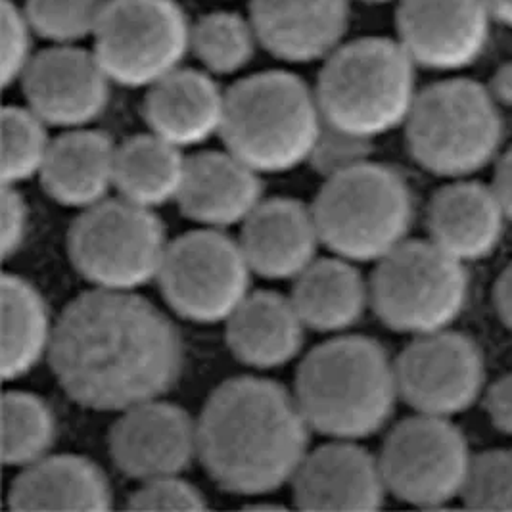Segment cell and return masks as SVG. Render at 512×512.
Segmentation results:
<instances>
[{
    "label": "cell",
    "instance_id": "1",
    "mask_svg": "<svg viewBox=\"0 0 512 512\" xmlns=\"http://www.w3.org/2000/svg\"><path fill=\"white\" fill-rule=\"evenodd\" d=\"M48 357L75 403L121 413L158 399L177 382L183 340L162 311L135 292L94 288L64 309Z\"/></svg>",
    "mask_w": 512,
    "mask_h": 512
},
{
    "label": "cell",
    "instance_id": "2",
    "mask_svg": "<svg viewBox=\"0 0 512 512\" xmlns=\"http://www.w3.org/2000/svg\"><path fill=\"white\" fill-rule=\"evenodd\" d=\"M309 428L296 396L273 380L240 376L208 399L198 420V457L219 488L265 495L294 478Z\"/></svg>",
    "mask_w": 512,
    "mask_h": 512
},
{
    "label": "cell",
    "instance_id": "3",
    "mask_svg": "<svg viewBox=\"0 0 512 512\" xmlns=\"http://www.w3.org/2000/svg\"><path fill=\"white\" fill-rule=\"evenodd\" d=\"M294 396L311 430L332 440L369 438L394 415L396 361L367 336L328 340L303 359Z\"/></svg>",
    "mask_w": 512,
    "mask_h": 512
},
{
    "label": "cell",
    "instance_id": "4",
    "mask_svg": "<svg viewBox=\"0 0 512 512\" xmlns=\"http://www.w3.org/2000/svg\"><path fill=\"white\" fill-rule=\"evenodd\" d=\"M326 125L373 140L403 127L417 100V64L388 37H363L336 48L317 81Z\"/></svg>",
    "mask_w": 512,
    "mask_h": 512
},
{
    "label": "cell",
    "instance_id": "5",
    "mask_svg": "<svg viewBox=\"0 0 512 512\" xmlns=\"http://www.w3.org/2000/svg\"><path fill=\"white\" fill-rule=\"evenodd\" d=\"M317 94L290 71H263L234 83L225 98L221 137L257 173L309 162L323 131Z\"/></svg>",
    "mask_w": 512,
    "mask_h": 512
},
{
    "label": "cell",
    "instance_id": "6",
    "mask_svg": "<svg viewBox=\"0 0 512 512\" xmlns=\"http://www.w3.org/2000/svg\"><path fill=\"white\" fill-rule=\"evenodd\" d=\"M413 160L432 175L468 179L501 156L503 116L488 87L449 77L417 94L405 121Z\"/></svg>",
    "mask_w": 512,
    "mask_h": 512
},
{
    "label": "cell",
    "instance_id": "7",
    "mask_svg": "<svg viewBox=\"0 0 512 512\" xmlns=\"http://www.w3.org/2000/svg\"><path fill=\"white\" fill-rule=\"evenodd\" d=\"M313 213L328 250L357 263H378L407 240L415 208L396 169L367 160L328 177Z\"/></svg>",
    "mask_w": 512,
    "mask_h": 512
},
{
    "label": "cell",
    "instance_id": "8",
    "mask_svg": "<svg viewBox=\"0 0 512 512\" xmlns=\"http://www.w3.org/2000/svg\"><path fill=\"white\" fill-rule=\"evenodd\" d=\"M468 288L465 263L430 238H407L378 261L369 282L376 317L411 336L451 328L465 311Z\"/></svg>",
    "mask_w": 512,
    "mask_h": 512
},
{
    "label": "cell",
    "instance_id": "9",
    "mask_svg": "<svg viewBox=\"0 0 512 512\" xmlns=\"http://www.w3.org/2000/svg\"><path fill=\"white\" fill-rule=\"evenodd\" d=\"M162 221L125 198L81 211L68 234L71 263L100 290L135 292L158 279L167 250Z\"/></svg>",
    "mask_w": 512,
    "mask_h": 512
},
{
    "label": "cell",
    "instance_id": "10",
    "mask_svg": "<svg viewBox=\"0 0 512 512\" xmlns=\"http://www.w3.org/2000/svg\"><path fill=\"white\" fill-rule=\"evenodd\" d=\"M187 14L173 0H108L93 52L112 83L150 89L190 52Z\"/></svg>",
    "mask_w": 512,
    "mask_h": 512
},
{
    "label": "cell",
    "instance_id": "11",
    "mask_svg": "<svg viewBox=\"0 0 512 512\" xmlns=\"http://www.w3.org/2000/svg\"><path fill=\"white\" fill-rule=\"evenodd\" d=\"M252 273L240 242L206 227L169 242L158 280L177 315L210 325L227 321L248 298Z\"/></svg>",
    "mask_w": 512,
    "mask_h": 512
},
{
    "label": "cell",
    "instance_id": "12",
    "mask_svg": "<svg viewBox=\"0 0 512 512\" xmlns=\"http://www.w3.org/2000/svg\"><path fill=\"white\" fill-rule=\"evenodd\" d=\"M388 493L422 509L461 499L472 453L463 430L445 417L401 420L378 455Z\"/></svg>",
    "mask_w": 512,
    "mask_h": 512
},
{
    "label": "cell",
    "instance_id": "13",
    "mask_svg": "<svg viewBox=\"0 0 512 512\" xmlns=\"http://www.w3.org/2000/svg\"><path fill=\"white\" fill-rule=\"evenodd\" d=\"M399 397L417 413L451 419L486 390V361L478 344L451 328L415 336L396 359Z\"/></svg>",
    "mask_w": 512,
    "mask_h": 512
},
{
    "label": "cell",
    "instance_id": "14",
    "mask_svg": "<svg viewBox=\"0 0 512 512\" xmlns=\"http://www.w3.org/2000/svg\"><path fill=\"white\" fill-rule=\"evenodd\" d=\"M493 22L488 0H397V41L417 68L474 66L488 50Z\"/></svg>",
    "mask_w": 512,
    "mask_h": 512
},
{
    "label": "cell",
    "instance_id": "15",
    "mask_svg": "<svg viewBox=\"0 0 512 512\" xmlns=\"http://www.w3.org/2000/svg\"><path fill=\"white\" fill-rule=\"evenodd\" d=\"M112 79L93 50L52 45L33 56L22 77L27 108L47 125L81 129L104 114Z\"/></svg>",
    "mask_w": 512,
    "mask_h": 512
},
{
    "label": "cell",
    "instance_id": "16",
    "mask_svg": "<svg viewBox=\"0 0 512 512\" xmlns=\"http://www.w3.org/2000/svg\"><path fill=\"white\" fill-rule=\"evenodd\" d=\"M108 445L114 465L133 480L179 476L198 455V422L173 403L144 401L121 411Z\"/></svg>",
    "mask_w": 512,
    "mask_h": 512
},
{
    "label": "cell",
    "instance_id": "17",
    "mask_svg": "<svg viewBox=\"0 0 512 512\" xmlns=\"http://www.w3.org/2000/svg\"><path fill=\"white\" fill-rule=\"evenodd\" d=\"M292 482L303 511H376L388 493L378 457L355 440H334L307 453Z\"/></svg>",
    "mask_w": 512,
    "mask_h": 512
},
{
    "label": "cell",
    "instance_id": "18",
    "mask_svg": "<svg viewBox=\"0 0 512 512\" xmlns=\"http://www.w3.org/2000/svg\"><path fill=\"white\" fill-rule=\"evenodd\" d=\"M250 22L269 54L290 64H311L344 45L350 0H252Z\"/></svg>",
    "mask_w": 512,
    "mask_h": 512
},
{
    "label": "cell",
    "instance_id": "19",
    "mask_svg": "<svg viewBox=\"0 0 512 512\" xmlns=\"http://www.w3.org/2000/svg\"><path fill=\"white\" fill-rule=\"evenodd\" d=\"M507 221L495 188L470 177L440 188L426 213L430 240L465 265L486 259L499 248Z\"/></svg>",
    "mask_w": 512,
    "mask_h": 512
},
{
    "label": "cell",
    "instance_id": "20",
    "mask_svg": "<svg viewBox=\"0 0 512 512\" xmlns=\"http://www.w3.org/2000/svg\"><path fill=\"white\" fill-rule=\"evenodd\" d=\"M240 246L252 271L265 279H298L323 242L313 208L298 200H265L242 223Z\"/></svg>",
    "mask_w": 512,
    "mask_h": 512
},
{
    "label": "cell",
    "instance_id": "21",
    "mask_svg": "<svg viewBox=\"0 0 512 512\" xmlns=\"http://www.w3.org/2000/svg\"><path fill=\"white\" fill-rule=\"evenodd\" d=\"M256 169L227 152H198L187 158L177 204L188 219L221 229L244 223L261 204Z\"/></svg>",
    "mask_w": 512,
    "mask_h": 512
},
{
    "label": "cell",
    "instance_id": "22",
    "mask_svg": "<svg viewBox=\"0 0 512 512\" xmlns=\"http://www.w3.org/2000/svg\"><path fill=\"white\" fill-rule=\"evenodd\" d=\"M225 98L210 73L179 68L148 89L144 117L154 135L188 148L221 135Z\"/></svg>",
    "mask_w": 512,
    "mask_h": 512
},
{
    "label": "cell",
    "instance_id": "23",
    "mask_svg": "<svg viewBox=\"0 0 512 512\" xmlns=\"http://www.w3.org/2000/svg\"><path fill=\"white\" fill-rule=\"evenodd\" d=\"M116 156L117 146L108 135L85 127L68 129L50 142L41 183L58 204L87 210L116 187Z\"/></svg>",
    "mask_w": 512,
    "mask_h": 512
},
{
    "label": "cell",
    "instance_id": "24",
    "mask_svg": "<svg viewBox=\"0 0 512 512\" xmlns=\"http://www.w3.org/2000/svg\"><path fill=\"white\" fill-rule=\"evenodd\" d=\"M12 511H106L112 488L93 461L50 455L25 466L8 489Z\"/></svg>",
    "mask_w": 512,
    "mask_h": 512
},
{
    "label": "cell",
    "instance_id": "25",
    "mask_svg": "<svg viewBox=\"0 0 512 512\" xmlns=\"http://www.w3.org/2000/svg\"><path fill=\"white\" fill-rule=\"evenodd\" d=\"M303 328L292 298L269 290L254 292L227 319V344L244 365L275 369L300 353Z\"/></svg>",
    "mask_w": 512,
    "mask_h": 512
},
{
    "label": "cell",
    "instance_id": "26",
    "mask_svg": "<svg viewBox=\"0 0 512 512\" xmlns=\"http://www.w3.org/2000/svg\"><path fill=\"white\" fill-rule=\"evenodd\" d=\"M292 302L307 328L342 332L357 325L371 302V290L350 259H315L296 279Z\"/></svg>",
    "mask_w": 512,
    "mask_h": 512
},
{
    "label": "cell",
    "instance_id": "27",
    "mask_svg": "<svg viewBox=\"0 0 512 512\" xmlns=\"http://www.w3.org/2000/svg\"><path fill=\"white\" fill-rule=\"evenodd\" d=\"M187 158L181 148L150 133L117 146L116 188L121 198L144 208H158L177 200Z\"/></svg>",
    "mask_w": 512,
    "mask_h": 512
},
{
    "label": "cell",
    "instance_id": "28",
    "mask_svg": "<svg viewBox=\"0 0 512 512\" xmlns=\"http://www.w3.org/2000/svg\"><path fill=\"white\" fill-rule=\"evenodd\" d=\"M50 325L43 296L29 280L4 275L2 279V376L16 380L29 373L50 350Z\"/></svg>",
    "mask_w": 512,
    "mask_h": 512
},
{
    "label": "cell",
    "instance_id": "29",
    "mask_svg": "<svg viewBox=\"0 0 512 512\" xmlns=\"http://www.w3.org/2000/svg\"><path fill=\"white\" fill-rule=\"evenodd\" d=\"M56 438V419L47 401L27 392H6L2 399V461L25 466L47 457Z\"/></svg>",
    "mask_w": 512,
    "mask_h": 512
},
{
    "label": "cell",
    "instance_id": "30",
    "mask_svg": "<svg viewBox=\"0 0 512 512\" xmlns=\"http://www.w3.org/2000/svg\"><path fill=\"white\" fill-rule=\"evenodd\" d=\"M254 25L234 12H211L190 29V52L215 75L244 70L256 52Z\"/></svg>",
    "mask_w": 512,
    "mask_h": 512
},
{
    "label": "cell",
    "instance_id": "31",
    "mask_svg": "<svg viewBox=\"0 0 512 512\" xmlns=\"http://www.w3.org/2000/svg\"><path fill=\"white\" fill-rule=\"evenodd\" d=\"M47 123L29 108L6 106L2 110V181L18 185L39 175L47 160Z\"/></svg>",
    "mask_w": 512,
    "mask_h": 512
},
{
    "label": "cell",
    "instance_id": "32",
    "mask_svg": "<svg viewBox=\"0 0 512 512\" xmlns=\"http://www.w3.org/2000/svg\"><path fill=\"white\" fill-rule=\"evenodd\" d=\"M108 0H25L35 35L52 45H77L93 37Z\"/></svg>",
    "mask_w": 512,
    "mask_h": 512
},
{
    "label": "cell",
    "instance_id": "33",
    "mask_svg": "<svg viewBox=\"0 0 512 512\" xmlns=\"http://www.w3.org/2000/svg\"><path fill=\"white\" fill-rule=\"evenodd\" d=\"M461 499L474 511H512V449L472 455Z\"/></svg>",
    "mask_w": 512,
    "mask_h": 512
},
{
    "label": "cell",
    "instance_id": "34",
    "mask_svg": "<svg viewBox=\"0 0 512 512\" xmlns=\"http://www.w3.org/2000/svg\"><path fill=\"white\" fill-rule=\"evenodd\" d=\"M33 27L24 8L12 0H2L0 43H2V85L10 87L22 81L25 70L33 60Z\"/></svg>",
    "mask_w": 512,
    "mask_h": 512
},
{
    "label": "cell",
    "instance_id": "35",
    "mask_svg": "<svg viewBox=\"0 0 512 512\" xmlns=\"http://www.w3.org/2000/svg\"><path fill=\"white\" fill-rule=\"evenodd\" d=\"M133 511H204L206 497L200 489L190 486L179 476H165L140 482L139 489L129 497Z\"/></svg>",
    "mask_w": 512,
    "mask_h": 512
},
{
    "label": "cell",
    "instance_id": "36",
    "mask_svg": "<svg viewBox=\"0 0 512 512\" xmlns=\"http://www.w3.org/2000/svg\"><path fill=\"white\" fill-rule=\"evenodd\" d=\"M369 156L371 140L344 133L325 123L309 162L313 163V167L321 175H325V179H328L357 163L367 162Z\"/></svg>",
    "mask_w": 512,
    "mask_h": 512
},
{
    "label": "cell",
    "instance_id": "37",
    "mask_svg": "<svg viewBox=\"0 0 512 512\" xmlns=\"http://www.w3.org/2000/svg\"><path fill=\"white\" fill-rule=\"evenodd\" d=\"M27 234V206L20 192L10 185L2 188V254L14 256Z\"/></svg>",
    "mask_w": 512,
    "mask_h": 512
},
{
    "label": "cell",
    "instance_id": "38",
    "mask_svg": "<svg viewBox=\"0 0 512 512\" xmlns=\"http://www.w3.org/2000/svg\"><path fill=\"white\" fill-rule=\"evenodd\" d=\"M482 401L491 426L501 434L512 436V373H505L488 384Z\"/></svg>",
    "mask_w": 512,
    "mask_h": 512
},
{
    "label": "cell",
    "instance_id": "39",
    "mask_svg": "<svg viewBox=\"0 0 512 512\" xmlns=\"http://www.w3.org/2000/svg\"><path fill=\"white\" fill-rule=\"evenodd\" d=\"M491 187L495 188V192L503 204V210L512 223V146L497 158L495 177H493Z\"/></svg>",
    "mask_w": 512,
    "mask_h": 512
},
{
    "label": "cell",
    "instance_id": "40",
    "mask_svg": "<svg viewBox=\"0 0 512 512\" xmlns=\"http://www.w3.org/2000/svg\"><path fill=\"white\" fill-rule=\"evenodd\" d=\"M493 305L501 323L512 330V261L495 280Z\"/></svg>",
    "mask_w": 512,
    "mask_h": 512
},
{
    "label": "cell",
    "instance_id": "41",
    "mask_svg": "<svg viewBox=\"0 0 512 512\" xmlns=\"http://www.w3.org/2000/svg\"><path fill=\"white\" fill-rule=\"evenodd\" d=\"M489 94L499 104V108L512 110V60L503 62L497 70L491 73L488 85Z\"/></svg>",
    "mask_w": 512,
    "mask_h": 512
},
{
    "label": "cell",
    "instance_id": "42",
    "mask_svg": "<svg viewBox=\"0 0 512 512\" xmlns=\"http://www.w3.org/2000/svg\"><path fill=\"white\" fill-rule=\"evenodd\" d=\"M495 22L512 29V0H488Z\"/></svg>",
    "mask_w": 512,
    "mask_h": 512
},
{
    "label": "cell",
    "instance_id": "43",
    "mask_svg": "<svg viewBox=\"0 0 512 512\" xmlns=\"http://www.w3.org/2000/svg\"><path fill=\"white\" fill-rule=\"evenodd\" d=\"M361 2H367V4H386V2H394V0H361Z\"/></svg>",
    "mask_w": 512,
    "mask_h": 512
}]
</instances>
